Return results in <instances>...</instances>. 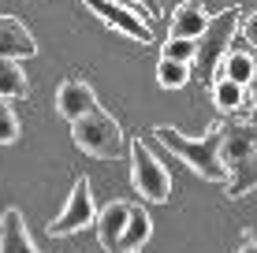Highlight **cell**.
<instances>
[{"instance_id":"obj_20","label":"cell","mask_w":257,"mask_h":253,"mask_svg":"<svg viewBox=\"0 0 257 253\" xmlns=\"http://www.w3.org/2000/svg\"><path fill=\"white\" fill-rule=\"evenodd\" d=\"M242 38H246V45H250V49H257V12H250L242 19Z\"/></svg>"},{"instance_id":"obj_19","label":"cell","mask_w":257,"mask_h":253,"mask_svg":"<svg viewBox=\"0 0 257 253\" xmlns=\"http://www.w3.org/2000/svg\"><path fill=\"white\" fill-rule=\"evenodd\" d=\"M19 138V116L8 108V101H0V145L15 142Z\"/></svg>"},{"instance_id":"obj_8","label":"cell","mask_w":257,"mask_h":253,"mask_svg":"<svg viewBox=\"0 0 257 253\" xmlns=\"http://www.w3.org/2000/svg\"><path fill=\"white\" fill-rule=\"evenodd\" d=\"M97 108V93L90 82H82V78H67L64 86L56 90V112L67 119V123H75L78 116H86V112Z\"/></svg>"},{"instance_id":"obj_15","label":"cell","mask_w":257,"mask_h":253,"mask_svg":"<svg viewBox=\"0 0 257 253\" xmlns=\"http://www.w3.org/2000/svg\"><path fill=\"white\" fill-rule=\"evenodd\" d=\"M253 71H257V60L250 56L246 49H235V52H227L224 60H220V71H216V78H231V82H250L253 78Z\"/></svg>"},{"instance_id":"obj_11","label":"cell","mask_w":257,"mask_h":253,"mask_svg":"<svg viewBox=\"0 0 257 253\" xmlns=\"http://www.w3.org/2000/svg\"><path fill=\"white\" fill-rule=\"evenodd\" d=\"M127 216H131V201H108L97 212V238L108 253L119 249V234L127 227Z\"/></svg>"},{"instance_id":"obj_12","label":"cell","mask_w":257,"mask_h":253,"mask_svg":"<svg viewBox=\"0 0 257 253\" xmlns=\"http://www.w3.org/2000/svg\"><path fill=\"white\" fill-rule=\"evenodd\" d=\"M0 253H38L26 234V223H23V212L19 208H8L4 220H0Z\"/></svg>"},{"instance_id":"obj_23","label":"cell","mask_w":257,"mask_h":253,"mask_svg":"<svg viewBox=\"0 0 257 253\" xmlns=\"http://www.w3.org/2000/svg\"><path fill=\"white\" fill-rule=\"evenodd\" d=\"M238 253H257V238H253V234H246V238H242V246H238Z\"/></svg>"},{"instance_id":"obj_4","label":"cell","mask_w":257,"mask_h":253,"mask_svg":"<svg viewBox=\"0 0 257 253\" xmlns=\"http://www.w3.org/2000/svg\"><path fill=\"white\" fill-rule=\"evenodd\" d=\"M238 19H242V8L231 4L224 8L220 15H212L205 34L198 38V56H194V64H198V75L201 82H216V71H220V60L227 56V49H231V38L238 30Z\"/></svg>"},{"instance_id":"obj_5","label":"cell","mask_w":257,"mask_h":253,"mask_svg":"<svg viewBox=\"0 0 257 253\" xmlns=\"http://www.w3.org/2000/svg\"><path fill=\"white\" fill-rule=\"evenodd\" d=\"M131 182H135L142 201L164 205L172 197V175H168V168L153 156V149L146 142L131 145Z\"/></svg>"},{"instance_id":"obj_7","label":"cell","mask_w":257,"mask_h":253,"mask_svg":"<svg viewBox=\"0 0 257 253\" xmlns=\"http://www.w3.org/2000/svg\"><path fill=\"white\" fill-rule=\"evenodd\" d=\"M86 8L97 15V19H104L108 26H116L123 38H135V41H153V26H149L142 15H135L123 0H86Z\"/></svg>"},{"instance_id":"obj_14","label":"cell","mask_w":257,"mask_h":253,"mask_svg":"<svg viewBox=\"0 0 257 253\" xmlns=\"http://www.w3.org/2000/svg\"><path fill=\"white\" fill-rule=\"evenodd\" d=\"M30 93V78L19 60H0V101H23Z\"/></svg>"},{"instance_id":"obj_24","label":"cell","mask_w":257,"mask_h":253,"mask_svg":"<svg viewBox=\"0 0 257 253\" xmlns=\"http://www.w3.org/2000/svg\"><path fill=\"white\" fill-rule=\"evenodd\" d=\"M116 253H142V249H116Z\"/></svg>"},{"instance_id":"obj_17","label":"cell","mask_w":257,"mask_h":253,"mask_svg":"<svg viewBox=\"0 0 257 253\" xmlns=\"http://www.w3.org/2000/svg\"><path fill=\"white\" fill-rule=\"evenodd\" d=\"M190 67H194V64H183V60L161 56V64H157V82H161L164 90H183V86L190 82Z\"/></svg>"},{"instance_id":"obj_2","label":"cell","mask_w":257,"mask_h":253,"mask_svg":"<svg viewBox=\"0 0 257 253\" xmlns=\"http://www.w3.org/2000/svg\"><path fill=\"white\" fill-rule=\"evenodd\" d=\"M220 134H224L220 123L209 127L205 138H187V134H179L175 127H153L157 142H161L164 149H172L179 160H187V168L198 171V175L209 179V182H224L227 179L224 164H220Z\"/></svg>"},{"instance_id":"obj_21","label":"cell","mask_w":257,"mask_h":253,"mask_svg":"<svg viewBox=\"0 0 257 253\" xmlns=\"http://www.w3.org/2000/svg\"><path fill=\"white\" fill-rule=\"evenodd\" d=\"M142 8H146V15H149V23H157L161 19V0H138Z\"/></svg>"},{"instance_id":"obj_6","label":"cell","mask_w":257,"mask_h":253,"mask_svg":"<svg viewBox=\"0 0 257 253\" xmlns=\"http://www.w3.org/2000/svg\"><path fill=\"white\" fill-rule=\"evenodd\" d=\"M97 220V208H93V194H90V179H78L75 190H71L64 212L56 216V220L49 223V234H56V238H64V234H75L82 227H90V223Z\"/></svg>"},{"instance_id":"obj_18","label":"cell","mask_w":257,"mask_h":253,"mask_svg":"<svg viewBox=\"0 0 257 253\" xmlns=\"http://www.w3.org/2000/svg\"><path fill=\"white\" fill-rule=\"evenodd\" d=\"M164 56L168 60H183V64H194V56H198V41H194V38H168L164 41Z\"/></svg>"},{"instance_id":"obj_22","label":"cell","mask_w":257,"mask_h":253,"mask_svg":"<svg viewBox=\"0 0 257 253\" xmlns=\"http://www.w3.org/2000/svg\"><path fill=\"white\" fill-rule=\"evenodd\" d=\"M246 101H250V108H257V71H253L250 82H246Z\"/></svg>"},{"instance_id":"obj_1","label":"cell","mask_w":257,"mask_h":253,"mask_svg":"<svg viewBox=\"0 0 257 253\" xmlns=\"http://www.w3.org/2000/svg\"><path fill=\"white\" fill-rule=\"evenodd\" d=\"M220 164L227 179V197H246L257 190V123L253 119H227L220 123Z\"/></svg>"},{"instance_id":"obj_16","label":"cell","mask_w":257,"mask_h":253,"mask_svg":"<svg viewBox=\"0 0 257 253\" xmlns=\"http://www.w3.org/2000/svg\"><path fill=\"white\" fill-rule=\"evenodd\" d=\"M212 104H216L220 112H238L246 104V86L242 82H231V78H216L212 82Z\"/></svg>"},{"instance_id":"obj_10","label":"cell","mask_w":257,"mask_h":253,"mask_svg":"<svg viewBox=\"0 0 257 253\" xmlns=\"http://www.w3.org/2000/svg\"><path fill=\"white\" fill-rule=\"evenodd\" d=\"M209 26V15H205V4L201 0H183L179 8L172 12V26H168V38H194L198 41Z\"/></svg>"},{"instance_id":"obj_13","label":"cell","mask_w":257,"mask_h":253,"mask_svg":"<svg viewBox=\"0 0 257 253\" xmlns=\"http://www.w3.org/2000/svg\"><path fill=\"white\" fill-rule=\"evenodd\" d=\"M153 234V220L142 205H131V216H127V227L119 234V249H142Z\"/></svg>"},{"instance_id":"obj_3","label":"cell","mask_w":257,"mask_h":253,"mask_svg":"<svg viewBox=\"0 0 257 253\" xmlns=\"http://www.w3.org/2000/svg\"><path fill=\"white\" fill-rule=\"evenodd\" d=\"M71 138H75V145L82 153L97 156V160H116V156H123V149H127V138H123L119 123L101 108L78 116L75 123H71Z\"/></svg>"},{"instance_id":"obj_9","label":"cell","mask_w":257,"mask_h":253,"mask_svg":"<svg viewBox=\"0 0 257 253\" xmlns=\"http://www.w3.org/2000/svg\"><path fill=\"white\" fill-rule=\"evenodd\" d=\"M38 56V41L15 15H0V60H30Z\"/></svg>"}]
</instances>
